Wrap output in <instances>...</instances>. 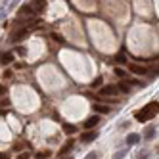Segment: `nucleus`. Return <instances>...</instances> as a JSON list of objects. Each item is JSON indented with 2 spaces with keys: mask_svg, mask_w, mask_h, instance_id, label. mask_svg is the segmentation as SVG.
Returning <instances> with one entry per match:
<instances>
[{
  "mask_svg": "<svg viewBox=\"0 0 159 159\" xmlns=\"http://www.w3.org/2000/svg\"><path fill=\"white\" fill-rule=\"evenodd\" d=\"M155 111H157V102H150L146 107H142L140 111L134 113V119L140 121V123H144V121H148V119L155 117Z\"/></svg>",
  "mask_w": 159,
  "mask_h": 159,
  "instance_id": "1",
  "label": "nucleus"
},
{
  "mask_svg": "<svg viewBox=\"0 0 159 159\" xmlns=\"http://www.w3.org/2000/svg\"><path fill=\"white\" fill-rule=\"evenodd\" d=\"M27 35H29V29H19V31H16L14 35H12V39H10V40H12V42L16 44V42L25 40V39H27Z\"/></svg>",
  "mask_w": 159,
  "mask_h": 159,
  "instance_id": "2",
  "label": "nucleus"
},
{
  "mask_svg": "<svg viewBox=\"0 0 159 159\" xmlns=\"http://www.w3.org/2000/svg\"><path fill=\"white\" fill-rule=\"evenodd\" d=\"M96 138H98V132H96V130H86V132H83V134H81V142H84V144L94 142Z\"/></svg>",
  "mask_w": 159,
  "mask_h": 159,
  "instance_id": "3",
  "label": "nucleus"
},
{
  "mask_svg": "<svg viewBox=\"0 0 159 159\" xmlns=\"http://www.w3.org/2000/svg\"><path fill=\"white\" fill-rule=\"evenodd\" d=\"M129 69H130V73H134V75H146L148 71H150L148 67H142V65H138V63H130Z\"/></svg>",
  "mask_w": 159,
  "mask_h": 159,
  "instance_id": "4",
  "label": "nucleus"
},
{
  "mask_svg": "<svg viewBox=\"0 0 159 159\" xmlns=\"http://www.w3.org/2000/svg\"><path fill=\"white\" fill-rule=\"evenodd\" d=\"M100 123V117L98 115H92V117H88L86 121H84V129H88V130H92L96 125Z\"/></svg>",
  "mask_w": 159,
  "mask_h": 159,
  "instance_id": "5",
  "label": "nucleus"
},
{
  "mask_svg": "<svg viewBox=\"0 0 159 159\" xmlns=\"http://www.w3.org/2000/svg\"><path fill=\"white\" fill-rule=\"evenodd\" d=\"M12 61H14V54L12 52H6V54L0 56V63H2V65H8V63H12Z\"/></svg>",
  "mask_w": 159,
  "mask_h": 159,
  "instance_id": "6",
  "label": "nucleus"
},
{
  "mask_svg": "<svg viewBox=\"0 0 159 159\" xmlns=\"http://www.w3.org/2000/svg\"><path fill=\"white\" fill-rule=\"evenodd\" d=\"M138 142H140V134L130 132V134L127 136V144H129V146H134V144H138Z\"/></svg>",
  "mask_w": 159,
  "mask_h": 159,
  "instance_id": "7",
  "label": "nucleus"
},
{
  "mask_svg": "<svg viewBox=\"0 0 159 159\" xmlns=\"http://www.w3.org/2000/svg\"><path fill=\"white\" fill-rule=\"evenodd\" d=\"M71 150H73V140H69V142H67L65 146H61L58 153H60V155H65V153H69Z\"/></svg>",
  "mask_w": 159,
  "mask_h": 159,
  "instance_id": "8",
  "label": "nucleus"
},
{
  "mask_svg": "<svg viewBox=\"0 0 159 159\" xmlns=\"http://www.w3.org/2000/svg\"><path fill=\"white\" fill-rule=\"evenodd\" d=\"M100 92H102V94H106V96H109V94H117L119 90H117V86H104V88L100 90Z\"/></svg>",
  "mask_w": 159,
  "mask_h": 159,
  "instance_id": "9",
  "label": "nucleus"
},
{
  "mask_svg": "<svg viewBox=\"0 0 159 159\" xmlns=\"http://www.w3.org/2000/svg\"><path fill=\"white\" fill-rule=\"evenodd\" d=\"M111 109L107 106H102V104H94V113H109Z\"/></svg>",
  "mask_w": 159,
  "mask_h": 159,
  "instance_id": "10",
  "label": "nucleus"
},
{
  "mask_svg": "<svg viewBox=\"0 0 159 159\" xmlns=\"http://www.w3.org/2000/svg\"><path fill=\"white\" fill-rule=\"evenodd\" d=\"M153 136H155V129H153V127H150V129L146 130L144 138H146V140H153Z\"/></svg>",
  "mask_w": 159,
  "mask_h": 159,
  "instance_id": "11",
  "label": "nucleus"
},
{
  "mask_svg": "<svg viewBox=\"0 0 159 159\" xmlns=\"http://www.w3.org/2000/svg\"><path fill=\"white\" fill-rule=\"evenodd\" d=\"M19 14L21 16H29V14H33V8L31 6H21L19 8Z\"/></svg>",
  "mask_w": 159,
  "mask_h": 159,
  "instance_id": "12",
  "label": "nucleus"
},
{
  "mask_svg": "<svg viewBox=\"0 0 159 159\" xmlns=\"http://www.w3.org/2000/svg\"><path fill=\"white\" fill-rule=\"evenodd\" d=\"M117 90H121V92L127 94V92H130V86H129V84H125V81H123V83L117 84Z\"/></svg>",
  "mask_w": 159,
  "mask_h": 159,
  "instance_id": "13",
  "label": "nucleus"
},
{
  "mask_svg": "<svg viewBox=\"0 0 159 159\" xmlns=\"http://www.w3.org/2000/svg\"><path fill=\"white\" fill-rule=\"evenodd\" d=\"M115 60H117L119 63H125V61H127V54H125V52H119V54L115 56Z\"/></svg>",
  "mask_w": 159,
  "mask_h": 159,
  "instance_id": "14",
  "label": "nucleus"
},
{
  "mask_svg": "<svg viewBox=\"0 0 159 159\" xmlns=\"http://www.w3.org/2000/svg\"><path fill=\"white\" fill-rule=\"evenodd\" d=\"M125 155H127V150H119L115 155H113V159H123Z\"/></svg>",
  "mask_w": 159,
  "mask_h": 159,
  "instance_id": "15",
  "label": "nucleus"
},
{
  "mask_svg": "<svg viewBox=\"0 0 159 159\" xmlns=\"http://www.w3.org/2000/svg\"><path fill=\"white\" fill-rule=\"evenodd\" d=\"M100 86H102V77H96L92 83V88H100Z\"/></svg>",
  "mask_w": 159,
  "mask_h": 159,
  "instance_id": "16",
  "label": "nucleus"
},
{
  "mask_svg": "<svg viewBox=\"0 0 159 159\" xmlns=\"http://www.w3.org/2000/svg\"><path fill=\"white\" fill-rule=\"evenodd\" d=\"M63 129H65V132H67V134H73V132L77 130V129L73 127V125H65V127H63Z\"/></svg>",
  "mask_w": 159,
  "mask_h": 159,
  "instance_id": "17",
  "label": "nucleus"
},
{
  "mask_svg": "<svg viewBox=\"0 0 159 159\" xmlns=\"http://www.w3.org/2000/svg\"><path fill=\"white\" fill-rule=\"evenodd\" d=\"M50 155H52V153H50V152H46V150H44V152H39V153H37V157H40V159H44V157H50Z\"/></svg>",
  "mask_w": 159,
  "mask_h": 159,
  "instance_id": "18",
  "label": "nucleus"
},
{
  "mask_svg": "<svg viewBox=\"0 0 159 159\" xmlns=\"http://www.w3.org/2000/svg\"><path fill=\"white\" fill-rule=\"evenodd\" d=\"M148 155H150V153H148L146 150H142V152H140L138 155H136V159H148Z\"/></svg>",
  "mask_w": 159,
  "mask_h": 159,
  "instance_id": "19",
  "label": "nucleus"
},
{
  "mask_svg": "<svg viewBox=\"0 0 159 159\" xmlns=\"http://www.w3.org/2000/svg\"><path fill=\"white\" fill-rule=\"evenodd\" d=\"M29 157H31V153H29V152H23V153H19L17 159H29Z\"/></svg>",
  "mask_w": 159,
  "mask_h": 159,
  "instance_id": "20",
  "label": "nucleus"
},
{
  "mask_svg": "<svg viewBox=\"0 0 159 159\" xmlns=\"http://www.w3.org/2000/svg\"><path fill=\"white\" fill-rule=\"evenodd\" d=\"M23 150V144H14V152H21Z\"/></svg>",
  "mask_w": 159,
  "mask_h": 159,
  "instance_id": "21",
  "label": "nucleus"
},
{
  "mask_svg": "<svg viewBox=\"0 0 159 159\" xmlns=\"http://www.w3.org/2000/svg\"><path fill=\"white\" fill-rule=\"evenodd\" d=\"M86 159H98V153H96V152H92V153H88V155H86Z\"/></svg>",
  "mask_w": 159,
  "mask_h": 159,
  "instance_id": "22",
  "label": "nucleus"
},
{
  "mask_svg": "<svg viewBox=\"0 0 159 159\" xmlns=\"http://www.w3.org/2000/svg\"><path fill=\"white\" fill-rule=\"evenodd\" d=\"M115 75H117V77H125V71H123V69H115Z\"/></svg>",
  "mask_w": 159,
  "mask_h": 159,
  "instance_id": "23",
  "label": "nucleus"
},
{
  "mask_svg": "<svg viewBox=\"0 0 159 159\" xmlns=\"http://www.w3.org/2000/svg\"><path fill=\"white\" fill-rule=\"evenodd\" d=\"M0 159H8V153L6 152H0Z\"/></svg>",
  "mask_w": 159,
  "mask_h": 159,
  "instance_id": "24",
  "label": "nucleus"
},
{
  "mask_svg": "<svg viewBox=\"0 0 159 159\" xmlns=\"http://www.w3.org/2000/svg\"><path fill=\"white\" fill-rule=\"evenodd\" d=\"M37 2H44V0H37Z\"/></svg>",
  "mask_w": 159,
  "mask_h": 159,
  "instance_id": "25",
  "label": "nucleus"
},
{
  "mask_svg": "<svg viewBox=\"0 0 159 159\" xmlns=\"http://www.w3.org/2000/svg\"><path fill=\"white\" fill-rule=\"evenodd\" d=\"M60 159H63V155H60Z\"/></svg>",
  "mask_w": 159,
  "mask_h": 159,
  "instance_id": "26",
  "label": "nucleus"
}]
</instances>
